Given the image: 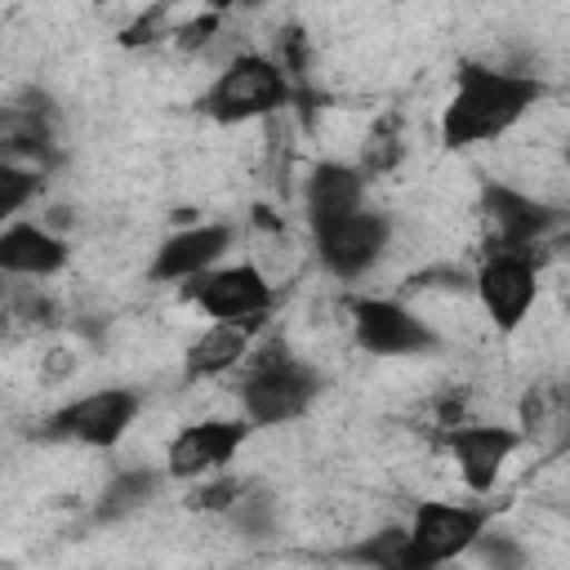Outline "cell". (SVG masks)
<instances>
[{
  "instance_id": "obj_1",
  "label": "cell",
  "mask_w": 570,
  "mask_h": 570,
  "mask_svg": "<svg viewBox=\"0 0 570 570\" xmlns=\"http://www.w3.org/2000/svg\"><path fill=\"white\" fill-rule=\"evenodd\" d=\"M548 94V85L530 71H508L490 62H459L454 94L441 111V147L468 151L481 142L503 138L512 125H521L534 102Z\"/></svg>"
},
{
  "instance_id": "obj_2",
  "label": "cell",
  "mask_w": 570,
  "mask_h": 570,
  "mask_svg": "<svg viewBox=\"0 0 570 570\" xmlns=\"http://www.w3.org/2000/svg\"><path fill=\"white\" fill-rule=\"evenodd\" d=\"M325 392V379L316 365L294 356L285 343H267L249 356V370L236 387L240 419L249 428H281L303 419Z\"/></svg>"
},
{
  "instance_id": "obj_3",
  "label": "cell",
  "mask_w": 570,
  "mask_h": 570,
  "mask_svg": "<svg viewBox=\"0 0 570 570\" xmlns=\"http://www.w3.org/2000/svg\"><path fill=\"white\" fill-rule=\"evenodd\" d=\"M285 102H289V76L267 53H236L196 98L200 116H209L214 125H249L281 111Z\"/></svg>"
},
{
  "instance_id": "obj_4",
  "label": "cell",
  "mask_w": 570,
  "mask_h": 570,
  "mask_svg": "<svg viewBox=\"0 0 570 570\" xmlns=\"http://www.w3.org/2000/svg\"><path fill=\"white\" fill-rule=\"evenodd\" d=\"M494 503H445V499H423L414 503L410 521H405V539L410 552L419 557L423 570H445L450 561H459L463 552H472V543L490 530L494 521Z\"/></svg>"
},
{
  "instance_id": "obj_5",
  "label": "cell",
  "mask_w": 570,
  "mask_h": 570,
  "mask_svg": "<svg viewBox=\"0 0 570 570\" xmlns=\"http://www.w3.org/2000/svg\"><path fill=\"white\" fill-rule=\"evenodd\" d=\"M138 410H142V392H134V387H98V392L62 401L45 419L40 436L45 441H76L85 450H111L134 428Z\"/></svg>"
},
{
  "instance_id": "obj_6",
  "label": "cell",
  "mask_w": 570,
  "mask_h": 570,
  "mask_svg": "<svg viewBox=\"0 0 570 570\" xmlns=\"http://www.w3.org/2000/svg\"><path fill=\"white\" fill-rule=\"evenodd\" d=\"M178 289L209 325H263L272 312V281L254 263H218Z\"/></svg>"
},
{
  "instance_id": "obj_7",
  "label": "cell",
  "mask_w": 570,
  "mask_h": 570,
  "mask_svg": "<svg viewBox=\"0 0 570 570\" xmlns=\"http://www.w3.org/2000/svg\"><path fill=\"white\" fill-rule=\"evenodd\" d=\"M347 316H352L356 347L370 352V356H419V352L441 347V334L396 298L347 294Z\"/></svg>"
},
{
  "instance_id": "obj_8",
  "label": "cell",
  "mask_w": 570,
  "mask_h": 570,
  "mask_svg": "<svg viewBox=\"0 0 570 570\" xmlns=\"http://www.w3.org/2000/svg\"><path fill=\"white\" fill-rule=\"evenodd\" d=\"M476 218H481V236H485V254L499 249H534L552 227H557V209L512 183L490 178L481 187L476 200Z\"/></svg>"
},
{
  "instance_id": "obj_9",
  "label": "cell",
  "mask_w": 570,
  "mask_h": 570,
  "mask_svg": "<svg viewBox=\"0 0 570 570\" xmlns=\"http://www.w3.org/2000/svg\"><path fill=\"white\" fill-rule=\"evenodd\" d=\"M392 240V218L379 209H356L347 218H334L325 227H312V245H316V263L334 276V281H361L387 249Z\"/></svg>"
},
{
  "instance_id": "obj_10",
  "label": "cell",
  "mask_w": 570,
  "mask_h": 570,
  "mask_svg": "<svg viewBox=\"0 0 570 570\" xmlns=\"http://www.w3.org/2000/svg\"><path fill=\"white\" fill-rule=\"evenodd\" d=\"M476 298L490 316V325L499 334H512L534 298H539V267H534V249H499L485 254L476 267Z\"/></svg>"
},
{
  "instance_id": "obj_11",
  "label": "cell",
  "mask_w": 570,
  "mask_h": 570,
  "mask_svg": "<svg viewBox=\"0 0 570 570\" xmlns=\"http://www.w3.org/2000/svg\"><path fill=\"white\" fill-rule=\"evenodd\" d=\"M249 432L254 428L245 419H196V423L178 428L174 441L165 445V476L169 481H200V476L227 472V463L249 441Z\"/></svg>"
},
{
  "instance_id": "obj_12",
  "label": "cell",
  "mask_w": 570,
  "mask_h": 570,
  "mask_svg": "<svg viewBox=\"0 0 570 570\" xmlns=\"http://www.w3.org/2000/svg\"><path fill=\"white\" fill-rule=\"evenodd\" d=\"M236 240V227L232 223H196V227H183L174 236H165L147 263V276L156 285H187L205 272H214L227 249Z\"/></svg>"
},
{
  "instance_id": "obj_13",
  "label": "cell",
  "mask_w": 570,
  "mask_h": 570,
  "mask_svg": "<svg viewBox=\"0 0 570 570\" xmlns=\"http://www.w3.org/2000/svg\"><path fill=\"white\" fill-rule=\"evenodd\" d=\"M517 445H521V432L499 423H459L445 432V450L472 494H490L499 485V472L517 454Z\"/></svg>"
},
{
  "instance_id": "obj_14",
  "label": "cell",
  "mask_w": 570,
  "mask_h": 570,
  "mask_svg": "<svg viewBox=\"0 0 570 570\" xmlns=\"http://www.w3.org/2000/svg\"><path fill=\"white\" fill-rule=\"evenodd\" d=\"M67 258H71V249L49 223L13 218L0 227V276L45 281V276H58L67 267Z\"/></svg>"
},
{
  "instance_id": "obj_15",
  "label": "cell",
  "mask_w": 570,
  "mask_h": 570,
  "mask_svg": "<svg viewBox=\"0 0 570 570\" xmlns=\"http://www.w3.org/2000/svg\"><path fill=\"white\" fill-rule=\"evenodd\" d=\"M365 191H370V178L356 165H347V160H321V165H312V174L303 183L307 223L312 227H325L334 218H347V214L365 209Z\"/></svg>"
},
{
  "instance_id": "obj_16",
  "label": "cell",
  "mask_w": 570,
  "mask_h": 570,
  "mask_svg": "<svg viewBox=\"0 0 570 570\" xmlns=\"http://www.w3.org/2000/svg\"><path fill=\"white\" fill-rule=\"evenodd\" d=\"M258 325H205L187 352H183V379L187 383H205V379H218L227 370H236L249 352V338H254Z\"/></svg>"
},
{
  "instance_id": "obj_17",
  "label": "cell",
  "mask_w": 570,
  "mask_h": 570,
  "mask_svg": "<svg viewBox=\"0 0 570 570\" xmlns=\"http://www.w3.org/2000/svg\"><path fill=\"white\" fill-rule=\"evenodd\" d=\"M169 476H165V468H120V472H111V481L102 485V494H98V503H94V521H102V525H116V521H129L134 512H142L156 494H160V485H165Z\"/></svg>"
},
{
  "instance_id": "obj_18",
  "label": "cell",
  "mask_w": 570,
  "mask_h": 570,
  "mask_svg": "<svg viewBox=\"0 0 570 570\" xmlns=\"http://www.w3.org/2000/svg\"><path fill=\"white\" fill-rule=\"evenodd\" d=\"M352 566H365V570H423L419 557L410 552V539H405V525H379L374 534L356 539L347 552H343Z\"/></svg>"
},
{
  "instance_id": "obj_19",
  "label": "cell",
  "mask_w": 570,
  "mask_h": 570,
  "mask_svg": "<svg viewBox=\"0 0 570 570\" xmlns=\"http://www.w3.org/2000/svg\"><path fill=\"white\" fill-rule=\"evenodd\" d=\"M40 191H45V174H40V169L0 160V227L13 223Z\"/></svg>"
},
{
  "instance_id": "obj_20",
  "label": "cell",
  "mask_w": 570,
  "mask_h": 570,
  "mask_svg": "<svg viewBox=\"0 0 570 570\" xmlns=\"http://www.w3.org/2000/svg\"><path fill=\"white\" fill-rule=\"evenodd\" d=\"M227 521H232L245 539H267V534H272V525H276V499L249 485V490L227 508Z\"/></svg>"
},
{
  "instance_id": "obj_21",
  "label": "cell",
  "mask_w": 570,
  "mask_h": 570,
  "mask_svg": "<svg viewBox=\"0 0 570 570\" xmlns=\"http://www.w3.org/2000/svg\"><path fill=\"white\" fill-rule=\"evenodd\" d=\"M245 490H249V481L227 476V472H214L209 481H196V485H191L187 508H191V512H223V517H227V508H232Z\"/></svg>"
},
{
  "instance_id": "obj_22",
  "label": "cell",
  "mask_w": 570,
  "mask_h": 570,
  "mask_svg": "<svg viewBox=\"0 0 570 570\" xmlns=\"http://www.w3.org/2000/svg\"><path fill=\"white\" fill-rule=\"evenodd\" d=\"M472 552L481 557L485 570H530V557H525V543H517L512 534H499V530H485Z\"/></svg>"
},
{
  "instance_id": "obj_23",
  "label": "cell",
  "mask_w": 570,
  "mask_h": 570,
  "mask_svg": "<svg viewBox=\"0 0 570 570\" xmlns=\"http://www.w3.org/2000/svg\"><path fill=\"white\" fill-rule=\"evenodd\" d=\"M0 303H4V276H0Z\"/></svg>"
}]
</instances>
